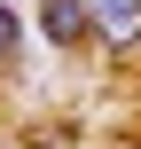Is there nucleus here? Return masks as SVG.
Returning <instances> with one entry per match:
<instances>
[{
  "instance_id": "1",
  "label": "nucleus",
  "mask_w": 141,
  "mask_h": 149,
  "mask_svg": "<svg viewBox=\"0 0 141 149\" xmlns=\"http://www.w3.org/2000/svg\"><path fill=\"white\" fill-rule=\"evenodd\" d=\"M86 16H94V55L141 63V0H86Z\"/></svg>"
},
{
  "instance_id": "2",
  "label": "nucleus",
  "mask_w": 141,
  "mask_h": 149,
  "mask_svg": "<svg viewBox=\"0 0 141 149\" xmlns=\"http://www.w3.org/2000/svg\"><path fill=\"white\" fill-rule=\"evenodd\" d=\"M39 39L55 47V55H78V47H94V16H86V0H39Z\"/></svg>"
},
{
  "instance_id": "3",
  "label": "nucleus",
  "mask_w": 141,
  "mask_h": 149,
  "mask_svg": "<svg viewBox=\"0 0 141 149\" xmlns=\"http://www.w3.org/2000/svg\"><path fill=\"white\" fill-rule=\"evenodd\" d=\"M24 31H31V24H24V8H16V0H0V71H16V55H24Z\"/></svg>"
},
{
  "instance_id": "4",
  "label": "nucleus",
  "mask_w": 141,
  "mask_h": 149,
  "mask_svg": "<svg viewBox=\"0 0 141 149\" xmlns=\"http://www.w3.org/2000/svg\"><path fill=\"white\" fill-rule=\"evenodd\" d=\"M71 149H78V141H71Z\"/></svg>"
}]
</instances>
